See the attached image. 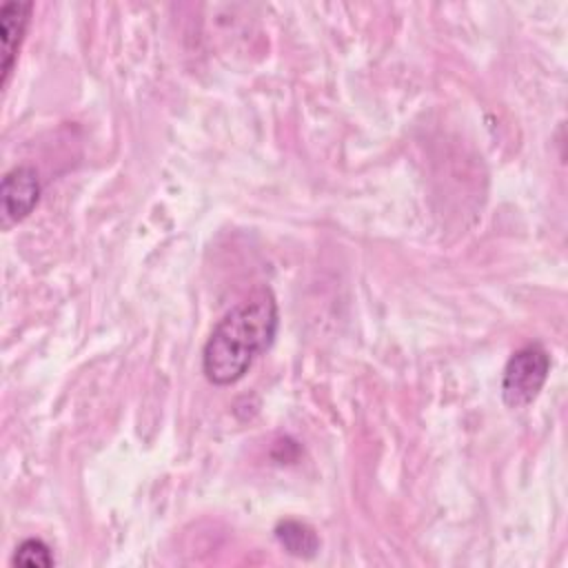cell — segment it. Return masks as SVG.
<instances>
[{
    "label": "cell",
    "mask_w": 568,
    "mask_h": 568,
    "mask_svg": "<svg viewBox=\"0 0 568 568\" xmlns=\"http://www.w3.org/2000/svg\"><path fill=\"white\" fill-rule=\"evenodd\" d=\"M280 313L271 288L248 293L213 326L202 348V371L215 386L242 379L277 335Z\"/></svg>",
    "instance_id": "1"
},
{
    "label": "cell",
    "mask_w": 568,
    "mask_h": 568,
    "mask_svg": "<svg viewBox=\"0 0 568 568\" xmlns=\"http://www.w3.org/2000/svg\"><path fill=\"white\" fill-rule=\"evenodd\" d=\"M550 373V355L539 344H528L513 353L504 368L501 397L510 408L528 406L546 384Z\"/></svg>",
    "instance_id": "2"
},
{
    "label": "cell",
    "mask_w": 568,
    "mask_h": 568,
    "mask_svg": "<svg viewBox=\"0 0 568 568\" xmlns=\"http://www.w3.org/2000/svg\"><path fill=\"white\" fill-rule=\"evenodd\" d=\"M2 213L11 222L24 220L40 200V180L38 173L27 166H13L2 178Z\"/></svg>",
    "instance_id": "3"
},
{
    "label": "cell",
    "mask_w": 568,
    "mask_h": 568,
    "mask_svg": "<svg viewBox=\"0 0 568 568\" xmlns=\"http://www.w3.org/2000/svg\"><path fill=\"white\" fill-rule=\"evenodd\" d=\"M33 11L31 2H4L0 9V44H2V87H7L13 71V62L24 38L29 16Z\"/></svg>",
    "instance_id": "4"
},
{
    "label": "cell",
    "mask_w": 568,
    "mask_h": 568,
    "mask_svg": "<svg viewBox=\"0 0 568 568\" xmlns=\"http://www.w3.org/2000/svg\"><path fill=\"white\" fill-rule=\"evenodd\" d=\"M275 539L282 544V548L293 555V557H315L320 550V539L315 535V530L297 519H286L280 521L275 528Z\"/></svg>",
    "instance_id": "5"
},
{
    "label": "cell",
    "mask_w": 568,
    "mask_h": 568,
    "mask_svg": "<svg viewBox=\"0 0 568 568\" xmlns=\"http://www.w3.org/2000/svg\"><path fill=\"white\" fill-rule=\"evenodd\" d=\"M13 564L27 566V568H49V566H53V555H51V548L42 539L29 537L16 548Z\"/></svg>",
    "instance_id": "6"
}]
</instances>
